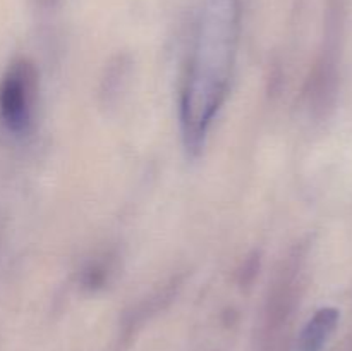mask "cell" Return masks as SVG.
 I'll list each match as a JSON object with an SVG mask.
<instances>
[{
	"label": "cell",
	"mask_w": 352,
	"mask_h": 351,
	"mask_svg": "<svg viewBox=\"0 0 352 351\" xmlns=\"http://www.w3.org/2000/svg\"><path fill=\"white\" fill-rule=\"evenodd\" d=\"M241 30L239 0H205L181 92V129L196 155L227 98Z\"/></svg>",
	"instance_id": "obj_1"
},
{
	"label": "cell",
	"mask_w": 352,
	"mask_h": 351,
	"mask_svg": "<svg viewBox=\"0 0 352 351\" xmlns=\"http://www.w3.org/2000/svg\"><path fill=\"white\" fill-rule=\"evenodd\" d=\"M302 267L305 253L302 248H296L275 274L261 319L260 351L287 350L289 326L301 296Z\"/></svg>",
	"instance_id": "obj_2"
},
{
	"label": "cell",
	"mask_w": 352,
	"mask_h": 351,
	"mask_svg": "<svg viewBox=\"0 0 352 351\" xmlns=\"http://www.w3.org/2000/svg\"><path fill=\"white\" fill-rule=\"evenodd\" d=\"M38 100V71L28 58H16L0 78V123L21 136L33 124Z\"/></svg>",
	"instance_id": "obj_3"
},
{
	"label": "cell",
	"mask_w": 352,
	"mask_h": 351,
	"mask_svg": "<svg viewBox=\"0 0 352 351\" xmlns=\"http://www.w3.org/2000/svg\"><path fill=\"white\" fill-rule=\"evenodd\" d=\"M344 14L339 6H333L327 23L322 54L311 71L308 83L309 103L318 117H325L336 105L340 85V61H342Z\"/></svg>",
	"instance_id": "obj_4"
},
{
	"label": "cell",
	"mask_w": 352,
	"mask_h": 351,
	"mask_svg": "<svg viewBox=\"0 0 352 351\" xmlns=\"http://www.w3.org/2000/svg\"><path fill=\"white\" fill-rule=\"evenodd\" d=\"M339 320L340 312L333 306L316 310L299 334L298 351H322L339 326Z\"/></svg>",
	"instance_id": "obj_5"
}]
</instances>
